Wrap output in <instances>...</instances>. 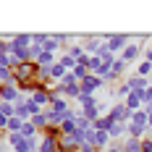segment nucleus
<instances>
[{
  "label": "nucleus",
  "instance_id": "f257e3e1",
  "mask_svg": "<svg viewBox=\"0 0 152 152\" xmlns=\"http://www.w3.org/2000/svg\"><path fill=\"white\" fill-rule=\"evenodd\" d=\"M34 71H37V66H31V63H18V66H16V71H13V79L16 81H24V79H29L31 74H34Z\"/></svg>",
  "mask_w": 152,
  "mask_h": 152
},
{
  "label": "nucleus",
  "instance_id": "f03ea898",
  "mask_svg": "<svg viewBox=\"0 0 152 152\" xmlns=\"http://www.w3.org/2000/svg\"><path fill=\"white\" fill-rule=\"evenodd\" d=\"M97 87H102V79H97V76H87V79L81 81V94L92 97V92L97 89Z\"/></svg>",
  "mask_w": 152,
  "mask_h": 152
},
{
  "label": "nucleus",
  "instance_id": "7ed1b4c3",
  "mask_svg": "<svg viewBox=\"0 0 152 152\" xmlns=\"http://www.w3.org/2000/svg\"><path fill=\"white\" fill-rule=\"evenodd\" d=\"M0 97H3V102H11V100H18V92L13 89V84H3L0 87Z\"/></svg>",
  "mask_w": 152,
  "mask_h": 152
},
{
  "label": "nucleus",
  "instance_id": "20e7f679",
  "mask_svg": "<svg viewBox=\"0 0 152 152\" xmlns=\"http://www.w3.org/2000/svg\"><path fill=\"white\" fill-rule=\"evenodd\" d=\"M129 87H131L134 92H139V94H142V92H144V87H147V79H144V76H134V79L129 81Z\"/></svg>",
  "mask_w": 152,
  "mask_h": 152
},
{
  "label": "nucleus",
  "instance_id": "39448f33",
  "mask_svg": "<svg viewBox=\"0 0 152 152\" xmlns=\"http://www.w3.org/2000/svg\"><path fill=\"white\" fill-rule=\"evenodd\" d=\"M24 123H26L24 118H18V115H13V118H8V129H11L13 134H16V131L21 134V131H24Z\"/></svg>",
  "mask_w": 152,
  "mask_h": 152
},
{
  "label": "nucleus",
  "instance_id": "423d86ee",
  "mask_svg": "<svg viewBox=\"0 0 152 152\" xmlns=\"http://www.w3.org/2000/svg\"><path fill=\"white\" fill-rule=\"evenodd\" d=\"M142 97H144V92H142V94H139V92H131V94L126 97V107H129V110H131V107H137Z\"/></svg>",
  "mask_w": 152,
  "mask_h": 152
},
{
  "label": "nucleus",
  "instance_id": "0eeeda50",
  "mask_svg": "<svg viewBox=\"0 0 152 152\" xmlns=\"http://www.w3.org/2000/svg\"><path fill=\"white\" fill-rule=\"evenodd\" d=\"M123 131H126V123H110V129H107L110 137H121Z\"/></svg>",
  "mask_w": 152,
  "mask_h": 152
},
{
  "label": "nucleus",
  "instance_id": "6e6552de",
  "mask_svg": "<svg viewBox=\"0 0 152 152\" xmlns=\"http://www.w3.org/2000/svg\"><path fill=\"white\" fill-rule=\"evenodd\" d=\"M123 42H126V34H113V37H110V50L123 47Z\"/></svg>",
  "mask_w": 152,
  "mask_h": 152
},
{
  "label": "nucleus",
  "instance_id": "1a4fd4ad",
  "mask_svg": "<svg viewBox=\"0 0 152 152\" xmlns=\"http://www.w3.org/2000/svg\"><path fill=\"white\" fill-rule=\"evenodd\" d=\"M31 102H34V105L39 107V105H45V102H53V100H50V94H45V92H37V94H34V100H31Z\"/></svg>",
  "mask_w": 152,
  "mask_h": 152
},
{
  "label": "nucleus",
  "instance_id": "9d476101",
  "mask_svg": "<svg viewBox=\"0 0 152 152\" xmlns=\"http://www.w3.org/2000/svg\"><path fill=\"white\" fill-rule=\"evenodd\" d=\"M0 113H3L5 118H13V115H16V107L8 105V102H0Z\"/></svg>",
  "mask_w": 152,
  "mask_h": 152
},
{
  "label": "nucleus",
  "instance_id": "9b49d317",
  "mask_svg": "<svg viewBox=\"0 0 152 152\" xmlns=\"http://www.w3.org/2000/svg\"><path fill=\"white\" fill-rule=\"evenodd\" d=\"M53 107H55V113H63L66 115V100L63 97H53Z\"/></svg>",
  "mask_w": 152,
  "mask_h": 152
},
{
  "label": "nucleus",
  "instance_id": "f8f14e48",
  "mask_svg": "<svg viewBox=\"0 0 152 152\" xmlns=\"http://www.w3.org/2000/svg\"><path fill=\"white\" fill-rule=\"evenodd\" d=\"M47 76H55V79L63 81V76H66L63 74V66H50V68H47Z\"/></svg>",
  "mask_w": 152,
  "mask_h": 152
},
{
  "label": "nucleus",
  "instance_id": "ddd939ff",
  "mask_svg": "<svg viewBox=\"0 0 152 152\" xmlns=\"http://www.w3.org/2000/svg\"><path fill=\"white\" fill-rule=\"evenodd\" d=\"M74 76H76V79H81V81H84V79L89 76V71H87V66H76V68H74Z\"/></svg>",
  "mask_w": 152,
  "mask_h": 152
},
{
  "label": "nucleus",
  "instance_id": "4468645a",
  "mask_svg": "<svg viewBox=\"0 0 152 152\" xmlns=\"http://www.w3.org/2000/svg\"><path fill=\"white\" fill-rule=\"evenodd\" d=\"M137 45H131V47H126V50H123V58H126V61H134V58H137Z\"/></svg>",
  "mask_w": 152,
  "mask_h": 152
},
{
  "label": "nucleus",
  "instance_id": "2eb2a0df",
  "mask_svg": "<svg viewBox=\"0 0 152 152\" xmlns=\"http://www.w3.org/2000/svg\"><path fill=\"white\" fill-rule=\"evenodd\" d=\"M45 113H37V115H34V118H31V123H34V126H37V129H42V126H45Z\"/></svg>",
  "mask_w": 152,
  "mask_h": 152
},
{
  "label": "nucleus",
  "instance_id": "dca6fc26",
  "mask_svg": "<svg viewBox=\"0 0 152 152\" xmlns=\"http://www.w3.org/2000/svg\"><path fill=\"white\" fill-rule=\"evenodd\" d=\"M131 118H134V123H137V126H144V121H147L150 115H147V113H134Z\"/></svg>",
  "mask_w": 152,
  "mask_h": 152
},
{
  "label": "nucleus",
  "instance_id": "f3484780",
  "mask_svg": "<svg viewBox=\"0 0 152 152\" xmlns=\"http://www.w3.org/2000/svg\"><path fill=\"white\" fill-rule=\"evenodd\" d=\"M152 71V63L147 61V63H142V66H139V76H144V74H150Z\"/></svg>",
  "mask_w": 152,
  "mask_h": 152
},
{
  "label": "nucleus",
  "instance_id": "a211bd4d",
  "mask_svg": "<svg viewBox=\"0 0 152 152\" xmlns=\"http://www.w3.org/2000/svg\"><path fill=\"white\" fill-rule=\"evenodd\" d=\"M74 58H71V55H66V58H63V61H61V66H63V68H71V66H74Z\"/></svg>",
  "mask_w": 152,
  "mask_h": 152
},
{
  "label": "nucleus",
  "instance_id": "6ab92c4d",
  "mask_svg": "<svg viewBox=\"0 0 152 152\" xmlns=\"http://www.w3.org/2000/svg\"><path fill=\"white\" fill-rule=\"evenodd\" d=\"M97 47H100V39H92L89 45H87V50H89V53H94V50H97Z\"/></svg>",
  "mask_w": 152,
  "mask_h": 152
},
{
  "label": "nucleus",
  "instance_id": "aec40b11",
  "mask_svg": "<svg viewBox=\"0 0 152 152\" xmlns=\"http://www.w3.org/2000/svg\"><path fill=\"white\" fill-rule=\"evenodd\" d=\"M144 100H147V102H150V105H152V87H150V89H147V92H144Z\"/></svg>",
  "mask_w": 152,
  "mask_h": 152
},
{
  "label": "nucleus",
  "instance_id": "412c9836",
  "mask_svg": "<svg viewBox=\"0 0 152 152\" xmlns=\"http://www.w3.org/2000/svg\"><path fill=\"white\" fill-rule=\"evenodd\" d=\"M5 126H8V118H5V115L0 113V129H5Z\"/></svg>",
  "mask_w": 152,
  "mask_h": 152
},
{
  "label": "nucleus",
  "instance_id": "4be33fe9",
  "mask_svg": "<svg viewBox=\"0 0 152 152\" xmlns=\"http://www.w3.org/2000/svg\"><path fill=\"white\" fill-rule=\"evenodd\" d=\"M107 152H123V150H115V147H110V150H107Z\"/></svg>",
  "mask_w": 152,
  "mask_h": 152
},
{
  "label": "nucleus",
  "instance_id": "5701e85b",
  "mask_svg": "<svg viewBox=\"0 0 152 152\" xmlns=\"http://www.w3.org/2000/svg\"><path fill=\"white\" fill-rule=\"evenodd\" d=\"M147 123H150V126H152V113H150V118H147Z\"/></svg>",
  "mask_w": 152,
  "mask_h": 152
},
{
  "label": "nucleus",
  "instance_id": "b1692460",
  "mask_svg": "<svg viewBox=\"0 0 152 152\" xmlns=\"http://www.w3.org/2000/svg\"><path fill=\"white\" fill-rule=\"evenodd\" d=\"M0 139H3V134H0Z\"/></svg>",
  "mask_w": 152,
  "mask_h": 152
}]
</instances>
